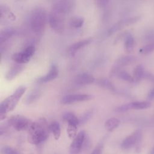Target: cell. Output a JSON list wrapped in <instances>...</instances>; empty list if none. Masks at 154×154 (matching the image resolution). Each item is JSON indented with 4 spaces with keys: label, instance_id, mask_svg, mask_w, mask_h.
<instances>
[{
    "label": "cell",
    "instance_id": "9",
    "mask_svg": "<svg viewBox=\"0 0 154 154\" xmlns=\"http://www.w3.org/2000/svg\"><path fill=\"white\" fill-rule=\"evenodd\" d=\"M75 4V1L71 0L57 1L52 4V8L57 9L67 14L73 10Z\"/></svg>",
    "mask_w": 154,
    "mask_h": 154
},
{
    "label": "cell",
    "instance_id": "14",
    "mask_svg": "<svg viewBox=\"0 0 154 154\" xmlns=\"http://www.w3.org/2000/svg\"><path fill=\"white\" fill-rule=\"evenodd\" d=\"M23 68H24V66L23 64L15 63V64H14L7 72L5 75V78L8 81H11L19 73H20L22 72Z\"/></svg>",
    "mask_w": 154,
    "mask_h": 154
},
{
    "label": "cell",
    "instance_id": "26",
    "mask_svg": "<svg viewBox=\"0 0 154 154\" xmlns=\"http://www.w3.org/2000/svg\"><path fill=\"white\" fill-rule=\"evenodd\" d=\"M84 23V19L81 16H74L72 17L69 21L71 27L74 28H81Z\"/></svg>",
    "mask_w": 154,
    "mask_h": 154
},
{
    "label": "cell",
    "instance_id": "31",
    "mask_svg": "<svg viewBox=\"0 0 154 154\" xmlns=\"http://www.w3.org/2000/svg\"><path fill=\"white\" fill-rule=\"evenodd\" d=\"M133 134H134V135L135 136L136 140H137V144H136V150L138 152L140 151V146L139 144L141 143V140H142V137H143V134H142V131L141 129H137L135 130Z\"/></svg>",
    "mask_w": 154,
    "mask_h": 154
},
{
    "label": "cell",
    "instance_id": "33",
    "mask_svg": "<svg viewBox=\"0 0 154 154\" xmlns=\"http://www.w3.org/2000/svg\"><path fill=\"white\" fill-rule=\"evenodd\" d=\"M2 153L3 154H20L17 151L11 147L5 146L2 149Z\"/></svg>",
    "mask_w": 154,
    "mask_h": 154
},
{
    "label": "cell",
    "instance_id": "29",
    "mask_svg": "<svg viewBox=\"0 0 154 154\" xmlns=\"http://www.w3.org/2000/svg\"><path fill=\"white\" fill-rule=\"evenodd\" d=\"M67 133L68 134L69 137L70 139H74L76 135H78L77 134V126L72 125H69L67 128Z\"/></svg>",
    "mask_w": 154,
    "mask_h": 154
},
{
    "label": "cell",
    "instance_id": "8",
    "mask_svg": "<svg viewBox=\"0 0 154 154\" xmlns=\"http://www.w3.org/2000/svg\"><path fill=\"white\" fill-rule=\"evenodd\" d=\"M93 96L88 94H71L64 96L61 99L63 104H71L76 102L86 101L91 99Z\"/></svg>",
    "mask_w": 154,
    "mask_h": 154
},
{
    "label": "cell",
    "instance_id": "37",
    "mask_svg": "<svg viewBox=\"0 0 154 154\" xmlns=\"http://www.w3.org/2000/svg\"><path fill=\"white\" fill-rule=\"evenodd\" d=\"M147 98L149 100L154 99V88H153L147 94Z\"/></svg>",
    "mask_w": 154,
    "mask_h": 154
},
{
    "label": "cell",
    "instance_id": "6",
    "mask_svg": "<svg viewBox=\"0 0 154 154\" xmlns=\"http://www.w3.org/2000/svg\"><path fill=\"white\" fill-rule=\"evenodd\" d=\"M35 51V49L33 45H28L22 51L14 54L11 58L16 63L24 64L30 60L31 58L34 54Z\"/></svg>",
    "mask_w": 154,
    "mask_h": 154
},
{
    "label": "cell",
    "instance_id": "36",
    "mask_svg": "<svg viewBox=\"0 0 154 154\" xmlns=\"http://www.w3.org/2000/svg\"><path fill=\"white\" fill-rule=\"evenodd\" d=\"M102 145H99L97 146L93 150V152L91 153V154H100V152H101V149H102Z\"/></svg>",
    "mask_w": 154,
    "mask_h": 154
},
{
    "label": "cell",
    "instance_id": "23",
    "mask_svg": "<svg viewBox=\"0 0 154 154\" xmlns=\"http://www.w3.org/2000/svg\"><path fill=\"white\" fill-rule=\"evenodd\" d=\"M120 121L119 119L112 117L108 119L105 123V128L109 132H111L116 129L120 125Z\"/></svg>",
    "mask_w": 154,
    "mask_h": 154
},
{
    "label": "cell",
    "instance_id": "22",
    "mask_svg": "<svg viewBox=\"0 0 154 154\" xmlns=\"http://www.w3.org/2000/svg\"><path fill=\"white\" fill-rule=\"evenodd\" d=\"M144 68L143 65L139 64L136 66L133 72V78L134 82H138L141 79L144 78V75L145 73Z\"/></svg>",
    "mask_w": 154,
    "mask_h": 154
},
{
    "label": "cell",
    "instance_id": "1",
    "mask_svg": "<svg viewBox=\"0 0 154 154\" xmlns=\"http://www.w3.org/2000/svg\"><path fill=\"white\" fill-rule=\"evenodd\" d=\"M49 131V125L44 118L39 119L37 122H32L28 130V141L33 144L42 143L48 138Z\"/></svg>",
    "mask_w": 154,
    "mask_h": 154
},
{
    "label": "cell",
    "instance_id": "21",
    "mask_svg": "<svg viewBox=\"0 0 154 154\" xmlns=\"http://www.w3.org/2000/svg\"><path fill=\"white\" fill-rule=\"evenodd\" d=\"M135 40L133 35L130 33H127L125 36V49L126 52H131L134 48Z\"/></svg>",
    "mask_w": 154,
    "mask_h": 154
},
{
    "label": "cell",
    "instance_id": "19",
    "mask_svg": "<svg viewBox=\"0 0 154 154\" xmlns=\"http://www.w3.org/2000/svg\"><path fill=\"white\" fill-rule=\"evenodd\" d=\"M63 119L67 122L69 125H72L74 126H78L79 125V120L75 116V114L70 111L65 112L63 114Z\"/></svg>",
    "mask_w": 154,
    "mask_h": 154
},
{
    "label": "cell",
    "instance_id": "27",
    "mask_svg": "<svg viewBox=\"0 0 154 154\" xmlns=\"http://www.w3.org/2000/svg\"><path fill=\"white\" fill-rule=\"evenodd\" d=\"M97 84L99 86L103 87L105 88H106V89H108L110 90H112V91L115 90V87H114L113 84L108 79H105V78L99 79L97 81Z\"/></svg>",
    "mask_w": 154,
    "mask_h": 154
},
{
    "label": "cell",
    "instance_id": "34",
    "mask_svg": "<svg viewBox=\"0 0 154 154\" xmlns=\"http://www.w3.org/2000/svg\"><path fill=\"white\" fill-rule=\"evenodd\" d=\"M143 79H149L154 84V74H153L149 72H145Z\"/></svg>",
    "mask_w": 154,
    "mask_h": 154
},
{
    "label": "cell",
    "instance_id": "35",
    "mask_svg": "<svg viewBox=\"0 0 154 154\" xmlns=\"http://www.w3.org/2000/svg\"><path fill=\"white\" fill-rule=\"evenodd\" d=\"M97 5L100 8H103L105 7L108 4L109 2V1L107 0H100V1H95Z\"/></svg>",
    "mask_w": 154,
    "mask_h": 154
},
{
    "label": "cell",
    "instance_id": "12",
    "mask_svg": "<svg viewBox=\"0 0 154 154\" xmlns=\"http://www.w3.org/2000/svg\"><path fill=\"white\" fill-rule=\"evenodd\" d=\"M15 19V16L6 5H0V20L1 23L10 22Z\"/></svg>",
    "mask_w": 154,
    "mask_h": 154
},
{
    "label": "cell",
    "instance_id": "4",
    "mask_svg": "<svg viewBox=\"0 0 154 154\" xmlns=\"http://www.w3.org/2000/svg\"><path fill=\"white\" fill-rule=\"evenodd\" d=\"M66 15L67 14L63 11L51 8V10L48 14V22L54 31L57 32H61L63 31Z\"/></svg>",
    "mask_w": 154,
    "mask_h": 154
},
{
    "label": "cell",
    "instance_id": "25",
    "mask_svg": "<svg viewBox=\"0 0 154 154\" xmlns=\"http://www.w3.org/2000/svg\"><path fill=\"white\" fill-rule=\"evenodd\" d=\"M49 129L51 132L53 134L54 138L56 140H58L61 135V128L60 124L57 122H52L49 125Z\"/></svg>",
    "mask_w": 154,
    "mask_h": 154
},
{
    "label": "cell",
    "instance_id": "18",
    "mask_svg": "<svg viewBox=\"0 0 154 154\" xmlns=\"http://www.w3.org/2000/svg\"><path fill=\"white\" fill-rule=\"evenodd\" d=\"M137 140L135 136L132 133L131 135L126 137L121 144V148L123 150H128L134 146H136Z\"/></svg>",
    "mask_w": 154,
    "mask_h": 154
},
{
    "label": "cell",
    "instance_id": "11",
    "mask_svg": "<svg viewBox=\"0 0 154 154\" xmlns=\"http://www.w3.org/2000/svg\"><path fill=\"white\" fill-rule=\"evenodd\" d=\"M137 57L133 55H124L119 57L115 62L112 70H119L125 66L129 65L135 61Z\"/></svg>",
    "mask_w": 154,
    "mask_h": 154
},
{
    "label": "cell",
    "instance_id": "3",
    "mask_svg": "<svg viewBox=\"0 0 154 154\" xmlns=\"http://www.w3.org/2000/svg\"><path fill=\"white\" fill-rule=\"evenodd\" d=\"M26 87L20 86L18 87L15 91L10 96L7 97L5 100H4L0 105V119L1 120H4L6 117V114L12 111L19 100L21 98L23 94L25 91H26Z\"/></svg>",
    "mask_w": 154,
    "mask_h": 154
},
{
    "label": "cell",
    "instance_id": "24",
    "mask_svg": "<svg viewBox=\"0 0 154 154\" xmlns=\"http://www.w3.org/2000/svg\"><path fill=\"white\" fill-rule=\"evenodd\" d=\"M40 96V91L38 90H34L31 91L28 95L25 97L24 102L26 104H31L35 102L36 100L38 99Z\"/></svg>",
    "mask_w": 154,
    "mask_h": 154
},
{
    "label": "cell",
    "instance_id": "16",
    "mask_svg": "<svg viewBox=\"0 0 154 154\" xmlns=\"http://www.w3.org/2000/svg\"><path fill=\"white\" fill-rule=\"evenodd\" d=\"M111 75L112 76H116L119 78L128 81L130 82H134L133 76H131L129 73H128L126 71L119 69V70H112L111 72Z\"/></svg>",
    "mask_w": 154,
    "mask_h": 154
},
{
    "label": "cell",
    "instance_id": "38",
    "mask_svg": "<svg viewBox=\"0 0 154 154\" xmlns=\"http://www.w3.org/2000/svg\"><path fill=\"white\" fill-rule=\"evenodd\" d=\"M151 154H154V147H153V148L152 149V151H151Z\"/></svg>",
    "mask_w": 154,
    "mask_h": 154
},
{
    "label": "cell",
    "instance_id": "30",
    "mask_svg": "<svg viewBox=\"0 0 154 154\" xmlns=\"http://www.w3.org/2000/svg\"><path fill=\"white\" fill-rule=\"evenodd\" d=\"M93 114V109H90L86 111L83 114V115L79 119V124H83L86 123L92 116Z\"/></svg>",
    "mask_w": 154,
    "mask_h": 154
},
{
    "label": "cell",
    "instance_id": "20",
    "mask_svg": "<svg viewBox=\"0 0 154 154\" xmlns=\"http://www.w3.org/2000/svg\"><path fill=\"white\" fill-rule=\"evenodd\" d=\"M128 103L129 109H144L151 106V103L149 101H135Z\"/></svg>",
    "mask_w": 154,
    "mask_h": 154
},
{
    "label": "cell",
    "instance_id": "10",
    "mask_svg": "<svg viewBox=\"0 0 154 154\" xmlns=\"http://www.w3.org/2000/svg\"><path fill=\"white\" fill-rule=\"evenodd\" d=\"M58 75V69L55 64H52L50 68L49 72L44 76H40L36 79V82L38 84L46 83L55 79Z\"/></svg>",
    "mask_w": 154,
    "mask_h": 154
},
{
    "label": "cell",
    "instance_id": "15",
    "mask_svg": "<svg viewBox=\"0 0 154 154\" xmlns=\"http://www.w3.org/2000/svg\"><path fill=\"white\" fill-rule=\"evenodd\" d=\"M16 32V30L13 28H7L1 31L0 43L2 46L4 43L9 40Z\"/></svg>",
    "mask_w": 154,
    "mask_h": 154
},
{
    "label": "cell",
    "instance_id": "7",
    "mask_svg": "<svg viewBox=\"0 0 154 154\" xmlns=\"http://www.w3.org/2000/svg\"><path fill=\"white\" fill-rule=\"evenodd\" d=\"M85 139V132L84 131H80L76 137L73 140L70 146V154H78L81 151Z\"/></svg>",
    "mask_w": 154,
    "mask_h": 154
},
{
    "label": "cell",
    "instance_id": "2",
    "mask_svg": "<svg viewBox=\"0 0 154 154\" xmlns=\"http://www.w3.org/2000/svg\"><path fill=\"white\" fill-rule=\"evenodd\" d=\"M48 19V16L44 8H34L29 16V25L32 31L37 35L42 34L45 29Z\"/></svg>",
    "mask_w": 154,
    "mask_h": 154
},
{
    "label": "cell",
    "instance_id": "28",
    "mask_svg": "<svg viewBox=\"0 0 154 154\" xmlns=\"http://www.w3.org/2000/svg\"><path fill=\"white\" fill-rule=\"evenodd\" d=\"M153 51H154V42L149 43L144 45V46L141 47L139 50V52L141 54H143V55H148Z\"/></svg>",
    "mask_w": 154,
    "mask_h": 154
},
{
    "label": "cell",
    "instance_id": "13",
    "mask_svg": "<svg viewBox=\"0 0 154 154\" xmlns=\"http://www.w3.org/2000/svg\"><path fill=\"white\" fill-rule=\"evenodd\" d=\"M95 81L94 77L87 73H82L77 75L74 79V82L76 84L79 85H84L90 84Z\"/></svg>",
    "mask_w": 154,
    "mask_h": 154
},
{
    "label": "cell",
    "instance_id": "5",
    "mask_svg": "<svg viewBox=\"0 0 154 154\" xmlns=\"http://www.w3.org/2000/svg\"><path fill=\"white\" fill-rule=\"evenodd\" d=\"M32 122L28 119L25 117L16 115L11 117L7 121L8 125L12 126L16 130L18 131L28 130Z\"/></svg>",
    "mask_w": 154,
    "mask_h": 154
},
{
    "label": "cell",
    "instance_id": "17",
    "mask_svg": "<svg viewBox=\"0 0 154 154\" xmlns=\"http://www.w3.org/2000/svg\"><path fill=\"white\" fill-rule=\"evenodd\" d=\"M91 40H92L91 38H86V39H84V40L78 41L77 42H75L69 47V52L72 55L74 54L78 50L80 49L81 48L90 43Z\"/></svg>",
    "mask_w": 154,
    "mask_h": 154
},
{
    "label": "cell",
    "instance_id": "32",
    "mask_svg": "<svg viewBox=\"0 0 154 154\" xmlns=\"http://www.w3.org/2000/svg\"><path fill=\"white\" fill-rule=\"evenodd\" d=\"M144 39L149 43L154 42V29H151L147 31L144 37Z\"/></svg>",
    "mask_w": 154,
    "mask_h": 154
}]
</instances>
